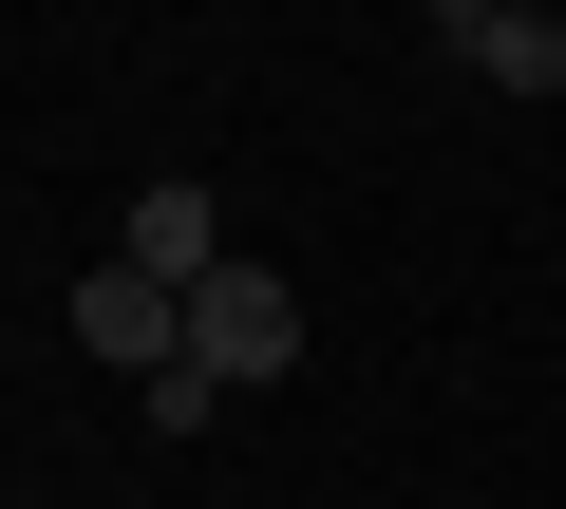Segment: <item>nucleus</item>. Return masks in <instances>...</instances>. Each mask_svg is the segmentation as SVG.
<instances>
[{
	"mask_svg": "<svg viewBox=\"0 0 566 509\" xmlns=\"http://www.w3.org/2000/svg\"><path fill=\"white\" fill-rule=\"evenodd\" d=\"M57 321H76V359H95V378H170V359H189V303H170L151 265H95Z\"/></svg>",
	"mask_w": 566,
	"mask_h": 509,
	"instance_id": "2",
	"label": "nucleus"
},
{
	"mask_svg": "<svg viewBox=\"0 0 566 509\" xmlns=\"http://www.w3.org/2000/svg\"><path fill=\"white\" fill-rule=\"evenodd\" d=\"M416 20H434V39H453V57H472V39H491V20H510V0H416Z\"/></svg>",
	"mask_w": 566,
	"mask_h": 509,
	"instance_id": "6",
	"label": "nucleus"
},
{
	"mask_svg": "<svg viewBox=\"0 0 566 509\" xmlns=\"http://www.w3.org/2000/svg\"><path fill=\"white\" fill-rule=\"evenodd\" d=\"M114 265H151V284H170V303H189V284H208V265H227V208H208V189H189V170H151V189H133V208H114Z\"/></svg>",
	"mask_w": 566,
	"mask_h": 509,
	"instance_id": "3",
	"label": "nucleus"
},
{
	"mask_svg": "<svg viewBox=\"0 0 566 509\" xmlns=\"http://www.w3.org/2000/svg\"><path fill=\"white\" fill-rule=\"evenodd\" d=\"M114 509H170V490H114Z\"/></svg>",
	"mask_w": 566,
	"mask_h": 509,
	"instance_id": "7",
	"label": "nucleus"
},
{
	"mask_svg": "<svg viewBox=\"0 0 566 509\" xmlns=\"http://www.w3.org/2000/svg\"><path fill=\"white\" fill-rule=\"evenodd\" d=\"M133 415H151V434H170V453H189V434H208V415H227V378H208V359H170V378H133Z\"/></svg>",
	"mask_w": 566,
	"mask_h": 509,
	"instance_id": "5",
	"label": "nucleus"
},
{
	"mask_svg": "<svg viewBox=\"0 0 566 509\" xmlns=\"http://www.w3.org/2000/svg\"><path fill=\"white\" fill-rule=\"evenodd\" d=\"M189 359H208L227 396H264V378H303V303H283V284L245 265V245H227V265L189 284Z\"/></svg>",
	"mask_w": 566,
	"mask_h": 509,
	"instance_id": "1",
	"label": "nucleus"
},
{
	"mask_svg": "<svg viewBox=\"0 0 566 509\" xmlns=\"http://www.w3.org/2000/svg\"><path fill=\"white\" fill-rule=\"evenodd\" d=\"M472 76H491V95H566V20H547V0H510V20L472 39Z\"/></svg>",
	"mask_w": 566,
	"mask_h": 509,
	"instance_id": "4",
	"label": "nucleus"
}]
</instances>
